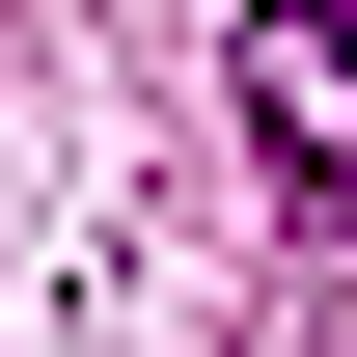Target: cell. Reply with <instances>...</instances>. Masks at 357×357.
<instances>
[{"instance_id": "6da1fadb", "label": "cell", "mask_w": 357, "mask_h": 357, "mask_svg": "<svg viewBox=\"0 0 357 357\" xmlns=\"http://www.w3.org/2000/svg\"><path fill=\"white\" fill-rule=\"evenodd\" d=\"M248 137L303 192H357V0H248Z\"/></svg>"}]
</instances>
